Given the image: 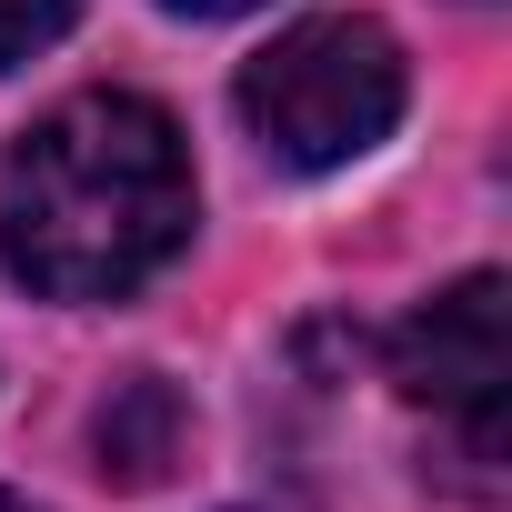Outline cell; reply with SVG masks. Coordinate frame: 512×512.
Returning a JSON list of instances; mask_svg holds the SVG:
<instances>
[{
	"label": "cell",
	"instance_id": "6da1fadb",
	"mask_svg": "<svg viewBox=\"0 0 512 512\" xmlns=\"http://www.w3.org/2000/svg\"><path fill=\"white\" fill-rule=\"evenodd\" d=\"M191 241L181 131L131 91H81L0 171V262L51 302H121Z\"/></svg>",
	"mask_w": 512,
	"mask_h": 512
},
{
	"label": "cell",
	"instance_id": "7a4b0ae2",
	"mask_svg": "<svg viewBox=\"0 0 512 512\" xmlns=\"http://www.w3.org/2000/svg\"><path fill=\"white\" fill-rule=\"evenodd\" d=\"M231 101L282 171H342L402 121V51L382 21L332 11V21L282 31L262 61H241Z\"/></svg>",
	"mask_w": 512,
	"mask_h": 512
},
{
	"label": "cell",
	"instance_id": "3957f363",
	"mask_svg": "<svg viewBox=\"0 0 512 512\" xmlns=\"http://www.w3.org/2000/svg\"><path fill=\"white\" fill-rule=\"evenodd\" d=\"M502 272H472L452 282L442 302H422L402 332H392V382L432 412L462 422L472 462L502 452V382H512V332H502Z\"/></svg>",
	"mask_w": 512,
	"mask_h": 512
},
{
	"label": "cell",
	"instance_id": "277c9868",
	"mask_svg": "<svg viewBox=\"0 0 512 512\" xmlns=\"http://www.w3.org/2000/svg\"><path fill=\"white\" fill-rule=\"evenodd\" d=\"M91 452H101V472L121 482V492H151V482H171V462L191 452V412H181V392L171 382H121L111 402H101V422H91Z\"/></svg>",
	"mask_w": 512,
	"mask_h": 512
},
{
	"label": "cell",
	"instance_id": "5b68a950",
	"mask_svg": "<svg viewBox=\"0 0 512 512\" xmlns=\"http://www.w3.org/2000/svg\"><path fill=\"white\" fill-rule=\"evenodd\" d=\"M71 21H81V0H0V71L31 61V51H51Z\"/></svg>",
	"mask_w": 512,
	"mask_h": 512
},
{
	"label": "cell",
	"instance_id": "8992f818",
	"mask_svg": "<svg viewBox=\"0 0 512 512\" xmlns=\"http://www.w3.org/2000/svg\"><path fill=\"white\" fill-rule=\"evenodd\" d=\"M171 11H191V21H231V11H262V0H171Z\"/></svg>",
	"mask_w": 512,
	"mask_h": 512
},
{
	"label": "cell",
	"instance_id": "52a82bcc",
	"mask_svg": "<svg viewBox=\"0 0 512 512\" xmlns=\"http://www.w3.org/2000/svg\"><path fill=\"white\" fill-rule=\"evenodd\" d=\"M0 512H41V502H21V492H0Z\"/></svg>",
	"mask_w": 512,
	"mask_h": 512
}]
</instances>
